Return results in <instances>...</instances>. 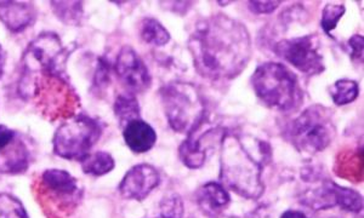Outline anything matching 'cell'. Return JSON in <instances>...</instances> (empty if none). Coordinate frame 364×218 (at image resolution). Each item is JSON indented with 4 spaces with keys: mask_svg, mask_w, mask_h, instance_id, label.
I'll return each mask as SVG.
<instances>
[{
    "mask_svg": "<svg viewBox=\"0 0 364 218\" xmlns=\"http://www.w3.org/2000/svg\"><path fill=\"white\" fill-rule=\"evenodd\" d=\"M161 99L170 128L191 133L205 121V102L198 89L186 82H173L161 89Z\"/></svg>",
    "mask_w": 364,
    "mask_h": 218,
    "instance_id": "cell-5",
    "label": "cell"
},
{
    "mask_svg": "<svg viewBox=\"0 0 364 218\" xmlns=\"http://www.w3.org/2000/svg\"><path fill=\"white\" fill-rule=\"evenodd\" d=\"M114 70L118 80L132 95L145 92L152 84V78L145 62L130 46H123L120 50L117 56Z\"/></svg>",
    "mask_w": 364,
    "mask_h": 218,
    "instance_id": "cell-11",
    "label": "cell"
},
{
    "mask_svg": "<svg viewBox=\"0 0 364 218\" xmlns=\"http://www.w3.org/2000/svg\"><path fill=\"white\" fill-rule=\"evenodd\" d=\"M114 116L123 128L130 121L140 119V106L135 95L127 92L118 96L114 103Z\"/></svg>",
    "mask_w": 364,
    "mask_h": 218,
    "instance_id": "cell-20",
    "label": "cell"
},
{
    "mask_svg": "<svg viewBox=\"0 0 364 218\" xmlns=\"http://www.w3.org/2000/svg\"><path fill=\"white\" fill-rule=\"evenodd\" d=\"M221 146V181L240 197L257 200L265 190L262 171L271 158L269 146L257 141L252 151L235 132H225Z\"/></svg>",
    "mask_w": 364,
    "mask_h": 218,
    "instance_id": "cell-2",
    "label": "cell"
},
{
    "mask_svg": "<svg viewBox=\"0 0 364 218\" xmlns=\"http://www.w3.org/2000/svg\"><path fill=\"white\" fill-rule=\"evenodd\" d=\"M215 218H237V217H231V216H218Z\"/></svg>",
    "mask_w": 364,
    "mask_h": 218,
    "instance_id": "cell-32",
    "label": "cell"
},
{
    "mask_svg": "<svg viewBox=\"0 0 364 218\" xmlns=\"http://www.w3.org/2000/svg\"><path fill=\"white\" fill-rule=\"evenodd\" d=\"M161 218H182L183 202L178 194H171L161 200Z\"/></svg>",
    "mask_w": 364,
    "mask_h": 218,
    "instance_id": "cell-27",
    "label": "cell"
},
{
    "mask_svg": "<svg viewBox=\"0 0 364 218\" xmlns=\"http://www.w3.org/2000/svg\"><path fill=\"white\" fill-rule=\"evenodd\" d=\"M321 41L316 34L278 41L273 50L277 56L304 75H322L326 66L321 53Z\"/></svg>",
    "mask_w": 364,
    "mask_h": 218,
    "instance_id": "cell-9",
    "label": "cell"
},
{
    "mask_svg": "<svg viewBox=\"0 0 364 218\" xmlns=\"http://www.w3.org/2000/svg\"><path fill=\"white\" fill-rule=\"evenodd\" d=\"M279 218H307V216L301 211L287 210L286 212L282 214Z\"/></svg>",
    "mask_w": 364,
    "mask_h": 218,
    "instance_id": "cell-30",
    "label": "cell"
},
{
    "mask_svg": "<svg viewBox=\"0 0 364 218\" xmlns=\"http://www.w3.org/2000/svg\"><path fill=\"white\" fill-rule=\"evenodd\" d=\"M282 4V1H250L249 9L257 15L272 13Z\"/></svg>",
    "mask_w": 364,
    "mask_h": 218,
    "instance_id": "cell-29",
    "label": "cell"
},
{
    "mask_svg": "<svg viewBox=\"0 0 364 218\" xmlns=\"http://www.w3.org/2000/svg\"><path fill=\"white\" fill-rule=\"evenodd\" d=\"M196 199L202 214L210 218L223 214L231 202V197L226 188L216 182H208L202 185L196 193Z\"/></svg>",
    "mask_w": 364,
    "mask_h": 218,
    "instance_id": "cell-14",
    "label": "cell"
},
{
    "mask_svg": "<svg viewBox=\"0 0 364 218\" xmlns=\"http://www.w3.org/2000/svg\"><path fill=\"white\" fill-rule=\"evenodd\" d=\"M123 138L132 152L141 154L154 148L157 142V133L145 120L135 119L125 125Z\"/></svg>",
    "mask_w": 364,
    "mask_h": 218,
    "instance_id": "cell-17",
    "label": "cell"
},
{
    "mask_svg": "<svg viewBox=\"0 0 364 218\" xmlns=\"http://www.w3.org/2000/svg\"><path fill=\"white\" fill-rule=\"evenodd\" d=\"M341 185L331 180H324L315 188L305 190L300 197V202L310 207V210H328L339 205Z\"/></svg>",
    "mask_w": 364,
    "mask_h": 218,
    "instance_id": "cell-16",
    "label": "cell"
},
{
    "mask_svg": "<svg viewBox=\"0 0 364 218\" xmlns=\"http://www.w3.org/2000/svg\"><path fill=\"white\" fill-rule=\"evenodd\" d=\"M0 218H29L22 202L11 194L0 193Z\"/></svg>",
    "mask_w": 364,
    "mask_h": 218,
    "instance_id": "cell-23",
    "label": "cell"
},
{
    "mask_svg": "<svg viewBox=\"0 0 364 218\" xmlns=\"http://www.w3.org/2000/svg\"><path fill=\"white\" fill-rule=\"evenodd\" d=\"M336 135L333 111L321 104H314L301 111L289 128L291 144L299 152L311 156L323 152L331 146Z\"/></svg>",
    "mask_w": 364,
    "mask_h": 218,
    "instance_id": "cell-6",
    "label": "cell"
},
{
    "mask_svg": "<svg viewBox=\"0 0 364 218\" xmlns=\"http://www.w3.org/2000/svg\"><path fill=\"white\" fill-rule=\"evenodd\" d=\"M360 87L355 80L340 79L331 87V96L336 106H345L358 97Z\"/></svg>",
    "mask_w": 364,
    "mask_h": 218,
    "instance_id": "cell-21",
    "label": "cell"
},
{
    "mask_svg": "<svg viewBox=\"0 0 364 218\" xmlns=\"http://www.w3.org/2000/svg\"><path fill=\"white\" fill-rule=\"evenodd\" d=\"M252 85L261 102L273 111H293L301 101L298 77L278 62H266L257 67Z\"/></svg>",
    "mask_w": 364,
    "mask_h": 218,
    "instance_id": "cell-4",
    "label": "cell"
},
{
    "mask_svg": "<svg viewBox=\"0 0 364 218\" xmlns=\"http://www.w3.org/2000/svg\"><path fill=\"white\" fill-rule=\"evenodd\" d=\"M345 11H346V8L343 4H327L324 6L322 11V20H321V26H322L324 33L331 37V32L336 28L338 22L343 16Z\"/></svg>",
    "mask_w": 364,
    "mask_h": 218,
    "instance_id": "cell-25",
    "label": "cell"
},
{
    "mask_svg": "<svg viewBox=\"0 0 364 218\" xmlns=\"http://www.w3.org/2000/svg\"><path fill=\"white\" fill-rule=\"evenodd\" d=\"M32 190L46 218H70L83 199V187L65 170H46Z\"/></svg>",
    "mask_w": 364,
    "mask_h": 218,
    "instance_id": "cell-3",
    "label": "cell"
},
{
    "mask_svg": "<svg viewBox=\"0 0 364 218\" xmlns=\"http://www.w3.org/2000/svg\"><path fill=\"white\" fill-rule=\"evenodd\" d=\"M188 49L197 72L213 82L236 78L252 58L248 29L223 13L199 21L191 34Z\"/></svg>",
    "mask_w": 364,
    "mask_h": 218,
    "instance_id": "cell-1",
    "label": "cell"
},
{
    "mask_svg": "<svg viewBox=\"0 0 364 218\" xmlns=\"http://www.w3.org/2000/svg\"><path fill=\"white\" fill-rule=\"evenodd\" d=\"M348 46L351 49L350 56L353 62H356L358 65L363 63V37L360 34H355L351 39L348 40Z\"/></svg>",
    "mask_w": 364,
    "mask_h": 218,
    "instance_id": "cell-28",
    "label": "cell"
},
{
    "mask_svg": "<svg viewBox=\"0 0 364 218\" xmlns=\"http://www.w3.org/2000/svg\"><path fill=\"white\" fill-rule=\"evenodd\" d=\"M331 218H336V217H331Z\"/></svg>",
    "mask_w": 364,
    "mask_h": 218,
    "instance_id": "cell-33",
    "label": "cell"
},
{
    "mask_svg": "<svg viewBox=\"0 0 364 218\" xmlns=\"http://www.w3.org/2000/svg\"><path fill=\"white\" fill-rule=\"evenodd\" d=\"M79 163H80L83 173L85 175H89V176H94V178H100V176L107 175L116 166L112 156L109 153L101 152V151L89 153Z\"/></svg>",
    "mask_w": 364,
    "mask_h": 218,
    "instance_id": "cell-18",
    "label": "cell"
},
{
    "mask_svg": "<svg viewBox=\"0 0 364 218\" xmlns=\"http://www.w3.org/2000/svg\"><path fill=\"white\" fill-rule=\"evenodd\" d=\"M140 36L142 40L154 46H164L169 43L168 29L159 21L146 17L140 22Z\"/></svg>",
    "mask_w": 364,
    "mask_h": 218,
    "instance_id": "cell-19",
    "label": "cell"
},
{
    "mask_svg": "<svg viewBox=\"0 0 364 218\" xmlns=\"http://www.w3.org/2000/svg\"><path fill=\"white\" fill-rule=\"evenodd\" d=\"M204 123L188 133L186 141H183L178 148V156L182 164L188 169H200L207 159V147L204 146L203 141L210 129L203 131Z\"/></svg>",
    "mask_w": 364,
    "mask_h": 218,
    "instance_id": "cell-15",
    "label": "cell"
},
{
    "mask_svg": "<svg viewBox=\"0 0 364 218\" xmlns=\"http://www.w3.org/2000/svg\"><path fill=\"white\" fill-rule=\"evenodd\" d=\"M68 56L70 53L58 34L46 32L29 43L25 53L26 67L38 73L63 75Z\"/></svg>",
    "mask_w": 364,
    "mask_h": 218,
    "instance_id": "cell-10",
    "label": "cell"
},
{
    "mask_svg": "<svg viewBox=\"0 0 364 218\" xmlns=\"http://www.w3.org/2000/svg\"><path fill=\"white\" fill-rule=\"evenodd\" d=\"M18 137H20L18 132L5 125H0V165L3 164L5 159L9 157Z\"/></svg>",
    "mask_w": 364,
    "mask_h": 218,
    "instance_id": "cell-26",
    "label": "cell"
},
{
    "mask_svg": "<svg viewBox=\"0 0 364 218\" xmlns=\"http://www.w3.org/2000/svg\"><path fill=\"white\" fill-rule=\"evenodd\" d=\"M339 168H336L338 176L348 178V181L360 182L362 178V157L358 154L353 156L343 154L338 159Z\"/></svg>",
    "mask_w": 364,
    "mask_h": 218,
    "instance_id": "cell-22",
    "label": "cell"
},
{
    "mask_svg": "<svg viewBox=\"0 0 364 218\" xmlns=\"http://www.w3.org/2000/svg\"><path fill=\"white\" fill-rule=\"evenodd\" d=\"M102 128L91 116H75L63 121L55 132L53 149L55 156L67 160L80 161L99 142Z\"/></svg>",
    "mask_w": 364,
    "mask_h": 218,
    "instance_id": "cell-8",
    "label": "cell"
},
{
    "mask_svg": "<svg viewBox=\"0 0 364 218\" xmlns=\"http://www.w3.org/2000/svg\"></svg>",
    "mask_w": 364,
    "mask_h": 218,
    "instance_id": "cell-34",
    "label": "cell"
},
{
    "mask_svg": "<svg viewBox=\"0 0 364 218\" xmlns=\"http://www.w3.org/2000/svg\"><path fill=\"white\" fill-rule=\"evenodd\" d=\"M4 66H5V54L4 50L0 45V78H1V75H3V72H4Z\"/></svg>",
    "mask_w": 364,
    "mask_h": 218,
    "instance_id": "cell-31",
    "label": "cell"
},
{
    "mask_svg": "<svg viewBox=\"0 0 364 218\" xmlns=\"http://www.w3.org/2000/svg\"><path fill=\"white\" fill-rule=\"evenodd\" d=\"M161 183V176L154 166L139 164L125 173L120 182L119 193L127 200H145Z\"/></svg>",
    "mask_w": 364,
    "mask_h": 218,
    "instance_id": "cell-12",
    "label": "cell"
},
{
    "mask_svg": "<svg viewBox=\"0 0 364 218\" xmlns=\"http://www.w3.org/2000/svg\"><path fill=\"white\" fill-rule=\"evenodd\" d=\"M37 9L32 3L0 1V21L13 33L23 32L37 21Z\"/></svg>",
    "mask_w": 364,
    "mask_h": 218,
    "instance_id": "cell-13",
    "label": "cell"
},
{
    "mask_svg": "<svg viewBox=\"0 0 364 218\" xmlns=\"http://www.w3.org/2000/svg\"><path fill=\"white\" fill-rule=\"evenodd\" d=\"M32 97L38 109L51 123L75 116L80 106L79 96L63 75L38 73L34 78Z\"/></svg>",
    "mask_w": 364,
    "mask_h": 218,
    "instance_id": "cell-7",
    "label": "cell"
},
{
    "mask_svg": "<svg viewBox=\"0 0 364 218\" xmlns=\"http://www.w3.org/2000/svg\"><path fill=\"white\" fill-rule=\"evenodd\" d=\"M53 9L56 16L65 23H77L83 13L82 3L78 1H53Z\"/></svg>",
    "mask_w": 364,
    "mask_h": 218,
    "instance_id": "cell-24",
    "label": "cell"
}]
</instances>
